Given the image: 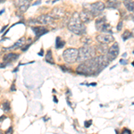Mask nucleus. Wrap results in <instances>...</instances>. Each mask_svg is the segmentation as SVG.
<instances>
[{"mask_svg":"<svg viewBox=\"0 0 134 134\" xmlns=\"http://www.w3.org/2000/svg\"><path fill=\"white\" fill-rule=\"evenodd\" d=\"M31 30L34 32V34H35L36 40H38L41 36L48 33V30L45 26H32Z\"/></svg>","mask_w":134,"mask_h":134,"instance_id":"9","label":"nucleus"},{"mask_svg":"<svg viewBox=\"0 0 134 134\" xmlns=\"http://www.w3.org/2000/svg\"><path fill=\"white\" fill-rule=\"evenodd\" d=\"M6 133H13V127H10L9 129L7 130V131H5Z\"/></svg>","mask_w":134,"mask_h":134,"instance_id":"33","label":"nucleus"},{"mask_svg":"<svg viewBox=\"0 0 134 134\" xmlns=\"http://www.w3.org/2000/svg\"><path fill=\"white\" fill-rule=\"evenodd\" d=\"M90 86H97V83L96 82H93V83L90 84Z\"/></svg>","mask_w":134,"mask_h":134,"instance_id":"38","label":"nucleus"},{"mask_svg":"<svg viewBox=\"0 0 134 134\" xmlns=\"http://www.w3.org/2000/svg\"><path fill=\"white\" fill-rule=\"evenodd\" d=\"M120 64H124V65H126V64H128V63H127L126 60H124V59H121V60H120Z\"/></svg>","mask_w":134,"mask_h":134,"instance_id":"30","label":"nucleus"},{"mask_svg":"<svg viewBox=\"0 0 134 134\" xmlns=\"http://www.w3.org/2000/svg\"><path fill=\"white\" fill-rule=\"evenodd\" d=\"M107 24V19L105 17H98L96 20V23H95V26H96L97 31H103L105 26Z\"/></svg>","mask_w":134,"mask_h":134,"instance_id":"13","label":"nucleus"},{"mask_svg":"<svg viewBox=\"0 0 134 134\" xmlns=\"http://www.w3.org/2000/svg\"><path fill=\"white\" fill-rule=\"evenodd\" d=\"M81 41L84 43V45H85V46H88V45H90L92 43V40H91V38H90V37L85 36V37H83V38H81Z\"/></svg>","mask_w":134,"mask_h":134,"instance_id":"23","label":"nucleus"},{"mask_svg":"<svg viewBox=\"0 0 134 134\" xmlns=\"http://www.w3.org/2000/svg\"><path fill=\"white\" fill-rule=\"evenodd\" d=\"M65 14L64 9L62 7H55L51 12L50 15L53 17L54 20H58V19H62Z\"/></svg>","mask_w":134,"mask_h":134,"instance_id":"11","label":"nucleus"},{"mask_svg":"<svg viewBox=\"0 0 134 134\" xmlns=\"http://www.w3.org/2000/svg\"><path fill=\"white\" fill-rule=\"evenodd\" d=\"M31 44H32V42H31L30 44H28V45H26V46H24V47H21V51H26V50H28L29 49V47L31 46Z\"/></svg>","mask_w":134,"mask_h":134,"instance_id":"25","label":"nucleus"},{"mask_svg":"<svg viewBox=\"0 0 134 134\" xmlns=\"http://www.w3.org/2000/svg\"><path fill=\"white\" fill-rule=\"evenodd\" d=\"M96 55V49L90 46H83L78 49V58L76 62L82 63L86 60L94 57Z\"/></svg>","mask_w":134,"mask_h":134,"instance_id":"3","label":"nucleus"},{"mask_svg":"<svg viewBox=\"0 0 134 134\" xmlns=\"http://www.w3.org/2000/svg\"><path fill=\"white\" fill-rule=\"evenodd\" d=\"M6 117H5V115H3V116H1V117H0V122H2V121H3L4 120V119H5Z\"/></svg>","mask_w":134,"mask_h":134,"instance_id":"36","label":"nucleus"},{"mask_svg":"<svg viewBox=\"0 0 134 134\" xmlns=\"http://www.w3.org/2000/svg\"><path fill=\"white\" fill-rule=\"evenodd\" d=\"M105 5L103 2H95L93 4H85L84 5V10H87L93 16H98L105 10Z\"/></svg>","mask_w":134,"mask_h":134,"instance_id":"4","label":"nucleus"},{"mask_svg":"<svg viewBox=\"0 0 134 134\" xmlns=\"http://www.w3.org/2000/svg\"><path fill=\"white\" fill-rule=\"evenodd\" d=\"M118 55H119V45H118V43H114L113 46L110 47L108 48V50H107V54H105V55L107 57V58H108V60L110 62L115 59V58L118 57Z\"/></svg>","mask_w":134,"mask_h":134,"instance_id":"8","label":"nucleus"},{"mask_svg":"<svg viewBox=\"0 0 134 134\" xmlns=\"http://www.w3.org/2000/svg\"><path fill=\"white\" fill-rule=\"evenodd\" d=\"M67 28L72 33L76 34V35H85L87 29H86L85 23L81 21V18H80L79 13L75 12L71 17L70 21H69L68 24H67Z\"/></svg>","mask_w":134,"mask_h":134,"instance_id":"2","label":"nucleus"},{"mask_svg":"<svg viewBox=\"0 0 134 134\" xmlns=\"http://www.w3.org/2000/svg\"><path fill=\"white\" fill-rule=\"evenodd\" d=\"M40 4H41V0H38V1L34 2V3H33V4H32V5H31L35 6V5H40Z\"/></svg>","mask_w":134,"mask_h":134,"instance_id":"31","label":"nucleus"},{"mask_svg":"<svg viewBox=\"0 0 134 134\" xmlns=\"http://www.w3.org/2000/svg\"><path fill=\"white\" fill-rule=\"evenodd\" d=\"M132 65L134 66V61H133V63H132Z\"/></svg>","mask_w":134,"mask_h":134,"instance_id":"43","label":"nucleus"},{"mask_svg":"<svg viewBox=\"0 0 134 134\" xmlns=\"http://www.w3.org/2000/svg\"><path fill=\"white\" fill-rule=\"evenodd\" d=\"M55 20H54V18L50 14H41V15L37 17L36 19L30 21L34 23H38V24H41V25H47V24H51Z\"/></svg>","mask_w":134,"mask_h":134,"instance_id":"6","label":"nucleus"},{"mask_svg":"<svg viewBox=\"0 0 134 134\" xmlns=\"http://www.w3.org/2000/svg\"><path fill=\"white\" fill-rule=\"evenodd\" d=\"M38 55H40V57H43V55H44V50H43V48L40 49V51L38 53Z\"/></svg>","mask_w":134,"mask_h":134,"instance_id":"32","label":"nucleus"},{"mask_svg":"<svg viewBox=\"0 0 134 134\" xmlns=\"http://www.w3.org/2000/svg\"><path fill=\"white\" fill-rule=\"evenodd\" d=\"M91 124H92V121L91 120L85 121V122H84V126H85V128H88L90 126H91Z\"/></svg>","mask_w":134,"mask_h":134,"instance_id":"24","label":"nucleus"},{"mask_svg":"<svg viewBox=\"0 0 134 134\" xmlns=\"http://www.w3.org/2000/svg\"><path fill=\"white\" fill-rule=\"evenodd\" d=\"M124 6L126 7V9L129 11V12H132L134 10V3L131 0H127V1H124Z\"/></svg>","mask_w":134,"mask_h":134,"instance_id":"20","label":"nucleus"},{"mask_svg":"<svg viewBox=\"0 0 134 134\" xmlns=\"http://www.w3.org/2000/svg\"><path fill=\"white\" fill-rule=\"evenodd\" d=\"M107 50H108V48L105 47V44H101L100 43V46H98L96 47V53H97V51H98L101 55H105Z\"/></svg>","mask_w":134,"mask_h":134,"instance_id":"18","label":"nucleus"},{"mask_svg":"<svg viewBox=\"0 0 134 134\" xmlns=\"http://www.w3.org/2000/svg\"><path fill=\"white\" fill-rule=\"evenodd\" d=\"M4 2H5V0H0V4L4 3Z\"/></svg>","mask_w":134,"mask_h":134,"instance_id":"39","label":"nucleus"},{"mask_svg":"<svg viewBox=\"0 0 134 134\" xmlns=\"http://www.w3.org/2000/svg\"><path fill=\"white\" fill-rule=\"evenodd\" d=\"M63 58L67 64H73L77 61L78 49L77 48H67L63 53Z\"/></svg>","mask_w":134,"mask_h":134,"instance_id":"5","label":"nucleus"},{"mask_svg":"<svg viewBox=\"0 0 134 134\" xmlns=\"http://www.w3.org/2000/svg\"><path fill=\"white\" fill-rule=\"evenodd\" d=\"M46 62L48 63V64H55V61H54V57H53V55H52V50H51V49H48L47 52Z\"/></svg>","mask_w":134,"mask_h":134,"instance_id":"17","label":"nucleus"},{"mask_svg":"<svg viewBox=\"0 0 134 134\" xmlns=\"http://www.w3.org/2000/svg\"><path fill=\"white\" fill-rule=\"evenodd\" d=\"M126 55H127V54H126V53H124V55H122V57H126Z\"/></svg>","mask_w":134,"mask_h":134,"instance_id":"40","label":"nucleus"},{"mask_svg":"<svg viewBox=\"0 0 134 134\" xmlns=\"http://www.w3.org/2000/svg\"><path fill=\"white\" fill-rule=\"evenodd\" d=\"M2 109H3L4 112H5V113L10 112V110H11L10 103L8 102V101H5V102L2 104Z\"/></svg>","mask_w":134,"mask_h":134,"instance_id":"21","label":"nucleus"},{"mask_svg":"<svg viewBox=\"0 0 134 134\" xmlns=\"http://www.w3.org/2000/svg\"><path fill=\"white\" fill-rule=\"evenodd\" d=\"M107 8H111V9H117L120 6V3L118 0H107Z\"/></svg>","mask_w":134,"mask_h":134,"instance_id":"16","label":"nucleus"},{"mask_svg":"<svg viewBox=\"0 0 134 134\" xmlns=\"http://www.w3.org/2000/svg\"><path fill=\"white\" fill-rule=\"evenodd\" d=\"M15 5L18 8V12L20 14H24L31 5H30V2L26 0H16Z\"/></svg>","mask_w":134,"mask_h":134,"instance_id":"10","label":"nucleus"},{"mask_svg":"<svg viewBox=\"0 0 134 134\" xmlns=\"http://www.w3.org/2000/svg\"><path fill=\"white\" fill-rule=\"evenodd\" d=\"M26 1H29V2H31V1H32V0H26Z\"/></svg>","mask_w":134,"mask_h":134,"instance_id":"42","label":"nucleus"},{"mask_svg":"<svg viewBox=\"0 0 134 134\" xmlns=\"http://www.w3.org/2000/svg\"><path fill=\"white\" fill-rule=\"evenodd\" d=\"M11 91H15L16 90V88H15V84H14V82L12 84V86H11V88H10Z\"/></svg>","mask_w":134,"mask_h":134,"instance_id":"28","label":"nucleus"},{"mask_svg":"<svg viewBox=\"0 0 134 134\" xmlns=\"http://www.w3.org/2000/svg\"><path fill=\"white\" fill-rule=\"evenodd\" d=\"M122 21H120V23H118V25H117V31H120L121 30H122Z\"/></svg>","mask_w":134,"mask_h":134,"instance_id":"27","label":"nucleus"},{"mask_svg":"<svg viewBox=\"0 0 134 134\" xmlns=\"http://www.w3.org/2000/svg\"><path fill=\"white\" fill-rule=\"evenodd\" d=\"M57 1H58V0H54V1H53V3H55V2H57Z\"/></svg>","mask_w":134,"mask_h":134,"instance_id":"41","label":"nucleus"},{"mask_svg":"<svg viewBox=\"0 0 134 134\" xmlns=\"http://www.w3.org/2000/svg\"><path fill=\"white\" fill-rule=\"evenodd\" d=\"M6 27H7V25L4 26V27H3V29H2V30H1V31H0V33H2V32H3L4 31H5V28H6Z\"/></svg>","mask_w":134,"mask_h":134,"instance_id":"35","label":"nucleus"},{"mask_svg":"<svg viewBox=\"0 0 134 134\" xmlns=\"http://www.w3.org/2000/svg\"><path fill=\"white\" fill-rule=\"evenodd\" d=\"M110 61L105 55L94 57L81 63V64L76 68V72L84 76H95L108 65Z\"/></svg>","mask_w":134,"mask_h":134,"instance_id":"1","label":"nucleus"},{"mask_svg":"<svg viewBox=\"0 0 134 134\" xmlns=\"http://www.w3.org/2000/svg\"><path fill=\"white\" fill-rule=\"evenodd\" d=\"M64 45H65V41L62 40L61 37H57V38H55V47L58 49H61L64 47Z\"/></svg>","mask_w":134,"mask_h":134,"instance_id":"19","label":"nucleus"},{"mask_svg":"<svg viewBox=\"0 0 134 134\" xmlns=\"http://www.w3.org/2000/svg\"><path fill=\"white\" fill-rule=\"evenodd\" d=\"M131 131H130L129 129H126V128L122 130V133H124V134H127V133H131Z\"/></svg>","mask_w":134,"mask_h":134,"instance_id":"29","label":"nucleus"},{"mask_svg":"<svg viewBox=\"0 0 134 134\" xmlns=\"http://www.w3.org/2000/svg\"><path fill=\"white\" fill-rule=\"evenodd\" d=\"M132 37V33H131L130 31H125L122 35V40L124 41H126L127 40H129L130 38Z\"/></svg>","mask_w":134,"mask_h":134,"instance_id":"22","label":"nucleus"},{"mask_svg":"<svg viewBox=\"0 0 134 134\" xmlns=\"http://www.w3.org/2000/svg\"><path fill=\"white\" fill-rule=\"evenodd\" d=\"M9 64V63H6V62H3L2 64H0V68H5V66H7Z\"/></svg>","mask_w":134,"mask_h":134,"instance_id":"26","label":"nucleus"},{"mask_svg":"<svg viewBox=\"0 0 134 134\" xmlns=\"http://www.w3.org/2000/svg\"><path fill=\"white\" fill-rule=\"evenodd\" d=\"M53 100H54V102H55V103H58V99L57 98V97H55V96H54Z\"/></svg>","mask_w":134,"mask_h":134,"instance_id":"34","label":"nucleus"},{"mask_svg":"<svg viewBox=\"0 0 134 134\" xmlns=\"http://www.w3.org/2000/svg\"><path fill=\"white\" fill-rule=\"evenodd\" d=\"M96 40H97V41H98V43L108 45V44H110V43L114 41V37L112 35L111 33H107V32H104V33L98 34V35L96 37Z\"/></svg>","mask_w":134,"mask_h":134,"instance_id":"7","label":"nucleus"},{"mask_svg":"<svg viewBox=\"0 0 134 134\" xmlns=\"http://www.w3.org/2000/svg\"><path fill=\"white\" fill-rule=\"evenodd\" d=\"M79 15H80V18H81V21H82L83 23H90V21L93 20V17H94L87 10L81 11V12L79 14Z\"/></svg>","mask_w":134,"mask_h":134,"instance_id":"12","label":"nucleus"},{"mask_svg":"<svg viewBox=\"0 0 134 134\" xmlns=\"http://www.w3.org/2000/svg\"><path fill=\"white\" fill-rule=\"evenodd\" d=\"M19 58V54H16V53H8V54H5L3 57V60L4 62H6V63H12L14 61H15Z\"/></svg>","mask_w":134,"mask_h":134,"instance_id":"15","label":"nucleus"},{"mask_svg":"<svg viewBox=\"0 0 134 134\" xmlns=\"http://www.w3.org/2000/svg\"><path fill=\"white\" fill-rule=\"evenodd\" d=\"M25 42V38L24 37H23V38H21L20 40H18L17 41L14 43V45H12L11 47H6V48H4V50H7V51H11V50H15L17 48H20L23 46V44H24Z\"/></svg>","mask_w":134,"mask_h":134,"instance_id":"14","label":"nucleus"},{"mask_svg":"<svg viewBox=\"0 0 134 134\" xmlns=\"http://www.w3.org/2000/svg\"><path fill=\"white\" fill-rule=\"evenodd\" d=\"M4 12H5V9H2L1 11H0V15H1V14H3Z\"/></svg>","mask_w":134,"mask_h":134,"instance_id":"37","label":"nucleus"},{"mask_svg":"<svg viewBox=\"0 0 134 134\" xmlns=\"http://www.w3.org/2000/svg\"><path fill=\"white\" fill-rule=\"evenodd\" d=\"M122 1H127V0H122Z\"/></svg>","mask_w":134,"mask_h":134,"instance_id":"44","label":"nucleus"}]
</instances>
